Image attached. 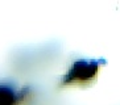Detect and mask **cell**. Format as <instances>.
<instances>
[{
	"mask_svg": "<svg viewBox=\"0 0 120 105\" xmlns=\"http://www.w3.org/2000/svg\"><path fill=\"white\" fill-rule=\"evenodd\" d=\"M100 60L98 59H79L73 63L62 77V87H85L96 79L100 68Z\"/></svg>",
	"mask_w": 120,
	"mask_h": 105,
	"instance_id": "obj_1",
	"label": "cell"
},
{
	"mask_svg": "<svg viewBox=\"0 0 120 105\" xmlns=\"http://www.w3.org/2000/svg\"><path fill=\"white\" fill-rule=\"evenodd\" d=\"M25 97V91H17L13 87L0 84V105H20Z\"/></svg>",
	"mask_w": 120,
	"mask_h": 105,
	"instance_id": "obj_2",
	"label": "cell"
}]
</instances>
